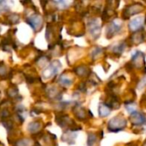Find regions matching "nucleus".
<instances>
[{
	"mask_svg": "<svg viewBox=\"0 0 146 146\" xmlns=\"http://www.w3.org/2000/svg\"><path fill=\"white\" fill-rule=\"evenodd\" d=\"M127 125V121L126 119L120 115H117L114 118H112L108 124V129L109 130V132L112 133H118L120 131H122Z\"/></svg>",
	"mask_w": 146,
	"mask_h": 146,
	"instance_id": "1",
	"label": "nucleus"
},
{
	"mask_svg": "<svg viewBox=\"0 0 146 146\" xmlns=\"http://www.w3.org/2000/svg\"><path fill=\"white\" fill-rule=\"evenodd\" d=\"M145 9V6L140 3H133L128 6H126L123 9V19L128 20L131 16L141 13Z\"/></svg>",
	"mask_w": 146,
	"mask_h": 146,
	"instance_id": "2",
	"label": "nucleus"
},
{
	"mask_svg": "<svg viewBox=\"0 0 146 146\" xmlns=\"http://www.w3.org/2000/svg\"><path fill=\"white\" fill-rule=\"evenodd\" d=\"M131 64L133 65V68H142L145 66V55L139 50H137L132 57Z\"/></svg>",
	"mask_w": 146,
	"mask_h": 146,
	"instance_id": "3",
	"label": "nucleus"
},
{
	"mask_svg": "<svg viewBox=\"0 0 146 146\" xmlns=\"http://www.w3.org/2000/svg\"><path fill=\"white\" fill-rule=\"evenodd\" d=\"M122 28V22L119 20H113L108 29H107V38H113L114 35H116V33H118Z\"/></svg>",
	"mask_w": 146,
	"mask_h": 146,
	"instance_id": "4",
	"label": "nucleus"
},
{
	"mask_svg": "<svg viewBox=\"0 0 146 146\" xmlns=\"http://www.w3.org/2000/svg\"><path fill=\"white\" fill-rule=\"evenodd\" d=\"M129 120L133 126H146V116L141 112H133V114H131Z\"/></svg>",
	"mask_w": 146,
	"mask_h": 146,
	"instance_id": "5",
	"label": "nucleus"
},
{
	"mask_svg": "<svg viewBox=\"0 0 146 146\" xmlns=\"http://www.w3.org/2000/svg\"><path fill=\"white\" fill-rule=\"evenodd\" d=\"M145 39V30L142 28L137 32H134L132 36L130 37V42L132 44L138 45L141 43H143Z\"/></svg>",
	"mask_w": 146,
	"mask_h": 146,
	"instance_id": "6",
	"label": "nucleus"
},
{
	"mask_svg": "<svg viewBox=\"0 0 146 146\" xmlns=\"http://www.w3.org/2000/svg\"><path fill=\"white\" fill-rule=\"evenodd\" d=\"M145 23V17L143 16H138L136 18H134L133 20L130 21L128 27L129 29L133 32H137L140 29H142L143 25Z\"/></svg>",
	"mask_w": 146,
	"mask_h": 146,
	"instance_id": "7",
	"label": "nucleus"
},
{
	"mask_svg": "<svg viewBox=\"0 0 146 146\" xmlns=\"http://www.w3.org/2000/svg\"><path fill=\"white\" fill-rule=\"evenodd\" d=\"M89 32H90L91 35L95 38H98L100 35V33H101V27L98 24L97 21L96 19L91 20L89 23Z\"/></svg>",
	"mask_w": 146,
	"mask_h": 146,
	"instance_id": "8",
	"label": "nucleus"
},
{
	"mask_svg": "<svg viewBox=\"0 0 146 146\" xmlns=\"http://www.w3.org/2000/svg\"><path fill=\"white\" fill-rule=\"evenodd\" d=\"M28 23L36 31H38L40 28V26L42 24L41 17L38 15H34L28 19Z\"/></svg>",
	"mask_w": 146,
	"mask_h": 146,
	"instance_id": "9",
	"label": "nucleus"
},
{
	"mask_svg": "<svg viewBox=\"0 0 146 146\" xmlns=\"http://www.w3.org/2000/svg\"><path fill=\"white\" fill-rule=\"evenodd\" d=\"M111 110H116V109H119L120 106V100L118 98V97L114 94H111L107 102L105 103Z\"/></svg>",
	"mask_w": 146,
	"mask_h": 146,
	"instance_id": "10",
	"label": "nucleus"
},
{
	"mask_svg": "<svg viewBox=\"0 0 146 146\" xmlns=\"http://www.w3.org/2000/svg\"><path fill=\"white\" fill-rule=\"evenodd\" d=\"M57 63H58V62H55L52 63L46 69L44 70L43 74L45 75L46 78H50L51 76H52L55 74H57V72H58V68L56 66Z\"/></svg>",
	"mask_w": 146,
	"mask_h": 146,
	"instance_id": "11",
	"label": "nucleus"
},
{
	"mask_svg": "<svg viewBox=\"0 0 146 146\" xmlns=\"http://www.w3.org/2000/svg\"><path fill=\"white\" fill-rule=\"evenodd\" d=\"M111 109L105 104V103H102L99 105V115L101 117H106L108 116L110 113H111Z\"/></svg>",
	"mask_w": 146,
	"mask_h": 146,
	"instance_id": "12",
	"label": "nucleus"
},
{
	"mask_svg": "<svg viewBox=\"0 0 146 146\" xmlns=\"http://www.w3.org/2000/svg\"><path fill=\"white\" fill-rule=\"evenodd\" d=\"M126 47V43L125 42H121V43H119L118 44H116V45L114 46L113 51H114V53H115L117 55H120L125 50Z\"/></svg>",
	"mask_w": 146,
	"mask_h": 146,
	"instance_id": "13",
	"label": "nucleus"
},
{
	"mask_svg": "<svg viewBox=\"0 0 146 146\" xmlns=\"http://www.w3.org/2000/svg\"><path fill=\"white\" fill-rule=\"evenodd\" d=\"M97 142V137L95 133H89L88 137V146H96Z\"/></svg>",
	"mask_w": 146,
	"mask_h": 146,
	"instance_id": "14",
	"label": "nucleus"
},
{
	"mask_svg": "<svg viewBox=\"0 0 146 146\" xmlns=\"http://www.w3.org/2000/svg\"><path fill=\"white\" fill-rule=\"evenodd\" d=\"M59 83L63 86H70L71 85V80L68 78H66L65 76H61L59 79Z\"/></svg>",
	"mask_w": 146,
	"mask_h": 146,
	"instance_id": "15",
	"label": "nucleus"
},
{
	"mask_svg": "<svg viewBox=\"0 0 146 146\" xmlns=\"http://www.w3.org/2000/svg\"><path fill=\"white\" fill-rule=\"evenodd\" d=\"M39 128H40V124L38 122H32L28 127V129H29V131L31 133H34V132L37 131Z\"/></svg>",
	"mask_w": 146,
	"mask_h": 146,
	"instance_id": "16",
	"label": "nucleus"
},
{
	"mask_svg": "<svg viewBox=\"0 0 146 146\" xmlns=\"http://www.w3.org/2000/svg\"><path fill=\"white\" fill-rule=\"evenodd\" d=\"M102 52V48H100V47H96V48L95 49V50L93 51V53H92V56H93V57H95L96 56H97V55L101 54Z\"/></svg>",
	"mask_w": 146,
	"mask_h": 146,
	"instance_id": "17",
	"label": "nucleus"
},
{
	"mask_svg": "<svg viewBox=\"0 0 146 146\" xmlns=\"http://www.w3.org/2000/svg\"><path fill=\"white\" fill-rule=\"evenodd\" d=\"M146 86V76H145L139 84V89H142Z\"/></svg>",
	"mask_w": 146,
	"mask_h": 146,
	"instance_id": "18",
	"label": "nucleus"
},
{
	"mask_svg": "<svg viewBox=\"0 0 146 146\" xmlns=\"http://www.w3.org/2000/svg\"><path fill=\"white\" fill-rule=\"evenodd\" d=\"M142 146H146V141L145 142V143H144V144H143V145Z\"/></svg>",
	"mask_w": 146,
	"mask_h": 146,
	"instance_id": "19",
	"label": "nucleus"
}]
</instances>
